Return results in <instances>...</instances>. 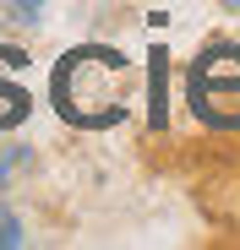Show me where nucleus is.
<instances>
[{"mask_svg": "<svg viewBox=\"0 0 240 250\" xmlns=\"http://www.w3.org/2000/svg\"><path fill=\"white\" fill-rule=\"evenodd\" d=\"M126 55L104 49V44H82L55 65V109L60 120L82 125V131H104V125L126 120Z\"/></svg>", "mask_w": 240, "mask_h": 250, "instance_id": "obj_1", "label": "nucleus"}, {"mask_svg": "<svg viewBox=\"0 0 240 250\" xmlns=\"http://www.w3.org/2000/svg\"><path fill=\"white\" fill-rule=\"evenodd\" d=\"M186 98H191V114H196V120L213 125L218 104H235V98H240V44H213V49H202V60L191 65Z\"/></svg>", "mask_w": 240, "mask_h": 250, "instance_id": "obj_2", "label": "nucleus"}, {"mask_svg": "<svg viewBox=\"0 0 240 250\" xmlns=\"http://www.w3.org/2000/svg\"><path fill=\"white\" fill-rule=\"evenodd\" d=\"M153 125H164V55H153Z\"/></svg>", "mask_w": 240, "mask_h": 250, "instance_id": "obj_3", "label": "nucleus"}, {"mask_svg": "<svg viewBox=\"0 0 240 250\" xmlns=\"http://www.w3.org/2000/svg\"><path fill=\"white\" fill-rule=\"evenodd\" d=\"M6 6H11V11L22 17V22H33V17H38V6H44V0H6Z\"/></svg>", "mask_w": 240, "mask_h": 250, "instance_id": "obj_4", "label": "nucleus"}, {"mask_svg": "<svg viewBox=\"0 0 240 250\" xmlns=\"http://www.w3.org/2000/svg\"><path fill=\"white\" fill-rule=\"evenodd\" d=\"M22 234H17V218H0V245H17Z\"/></svg>", "mask_w": 240, "mask_h": 250, "instance_id": "obj_5", "label": "nucleus"}, {"mask_svg": "<svg viewBox=\"0 0 240 250\" xmlns=\"http://www.w3.org/2000/svg\"><path fill=\"white\" fill-rule=\"evenodd\" d=\"M218 6H229V11H240V0H218Z\"/></svg>", "mask_w": 240, "mask_h": 250, "instance_id": "obj_6", "label": "nucleus"}]
</instances>
